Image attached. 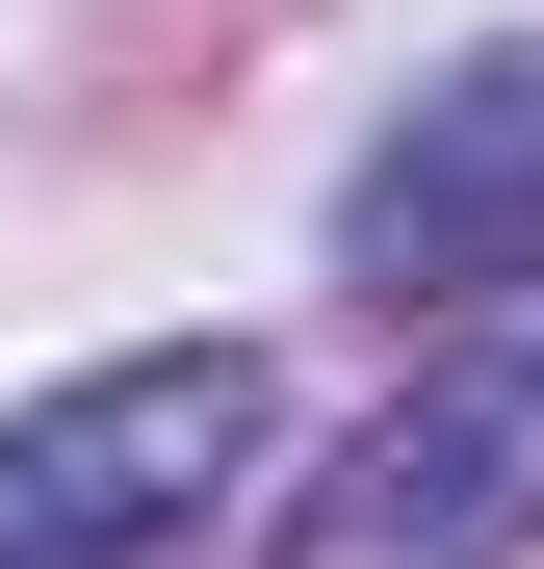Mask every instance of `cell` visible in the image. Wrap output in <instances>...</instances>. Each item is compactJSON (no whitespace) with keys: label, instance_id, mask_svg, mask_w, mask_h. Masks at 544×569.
<instances>
[{"label":"cell","instance_id":"obj_2","mask_svg":"<svg viewBox=\"0 0 544 569\" xmlns=\"http://www.w3.org/2000/svg\"><path fill=\"white\" fill-rule=\"evenodd\" d=\"M518 543H544V311L441 337L415 389L259 518V569H518Z\"/></svg>","mask_w":544,"mask_h":569},{"label":"cell","instance_id":"obj_1","mask_svg":"<svg viewBox=\"0 0 544 569\" xmlns=\"http://www.w3.org/2000/svg\"><path fill=\"white\" fill-rule=\"evenodd\" d=\"M259 440H286L259 337H130V362H78V389L0 415V569H156V543H208V492H259Z\"/></svg>","mask_w":544,"mask_h":569},{"label":"cell","instance_id":"obj_3","mask_svg":"<svg viewBox=\"0 0 544 569\" xmlns=\"http://www.w3.org/2000/svg\"><path fill=\"white\" fill-rule=\"evenodd\" d=\"M337 284L363 311H467V284H544V27L415 78L389 130L337 156Z\"/></svg>","mask_w":544,"mask_h":569}]
</instances>
